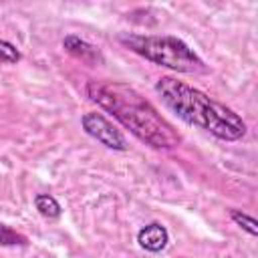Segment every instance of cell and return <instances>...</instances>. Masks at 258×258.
I'll list each match as a JSON object with an SVG mask.
<instances>
[{"instance_id": "obj_2", "label": "cell", "mask_w": 258, "mask_h": 258, "mask_svg": "<svg viewBox=\"0 0 258 258\" xmlns=\"http://www.w3.org/2000/svg\"><path fill=\"white\" fill-rule=\"evenodd\" d=\"M155 91L181 121L200 127L224 141H236L246 135L244 119L230 107L210 99L200 89H194L173 77H161L155 83Z\"/></svg>"}, {"instance_id": "obj_8", "label": "cell", "mask_w": 258, "mask_h": 258, "mask_svg": "<svg viewBox=\"0 0 258 258\" xmlns=\"http://www.w3.org/2000/svg\"><path fill=\"white\" fill-rule=\"evenodd\" d=\"M230 218H232L242 230H246L250 236H258V224H256V220H254L252 216H248V214H244V212H240V210H232V212H230Z\"/></svg>"}, {"instance_id": "obj_4", "label": "cell", "mask_w": 258, "mask_h": 258, "mask_svg": "<svg viewBox=\"0 0 258 258\" xmlns=\"http://www.w3.org/2000/svg\"><path fill=\"white\" fill-rule=\"evenodd\" d=\"M81 125L87 131V135H91L93 139H97L105 147L115 149V151H125L127 149L125 135L109 119H105L101 113H85L81 117Z\"/></svg>"}, {"instance_id": "obj_1", "label": "cell", "mask_w": 258, "mask_h": 258, "mask_svg": "<svg viewBox=\"0 0 258 258\" xmlns=\"http://www.w3.org/2000/svg\"><path fill=\"white\" fill-rule=\"evenodd\" d=\"M85 91L93 103L109 111L143 143L155 149H169L177 143L173 127L133 87L119 81H89Z\"/></svg>"}, {"instance_id": "obj_6", "label": "cell", "mask_w": 258, "mask_h": 258, "mask_svg": "<svg viewBox=\"0 0 258 258\" xmlns=\"http://www.w3.org/2000/svg\"><path fill=\"white\" fill-rule=\"evenodd\" d=\"M62 46H64L67 52H71L73 56H77V58H81V60H85L89 64H95V62H101L103 60L101 52L93 44H89L87 40H83L77 34H67L62 38Z\"/></svg>"}, {"instance_id": "obj_3", "label": "cell", "mask_w": 258, "mask_h": 258, "mask_svg": "<svg viewBox=\"0 0 258 258\" xmlns=\"http://www.w3.org/2000/svg\"><path fill=\"white\" fill-rule=\"evenodd\" d=\"M119 42L135 54L177 73L206 71L204 60L181 38L169 34H119Z\"/></svg>"}, {"instance_id": "obj_10", "label": "cell", "mask_w": 258, "mask_h": 258, "mask_svg": "<svg viewBox=\"0 0 258 258\" xmlns=\"http://www.w3.org/2000/svg\"><path fill=\"white\" fill-rule=\"evenodd\" d=\"M0 244L2 246H16V244H26V238L8 228L6 224H0Z\"/></svg>"}, {"instance_id": "obj_7", "label": "cell", "mask_w": 258, "mask_h": 258, "mask_svg": "<svg viewBox=\"0 0 258 258\" xmlns=\"http://www.w3.org/2000/svg\"><path fill=\"white\" fill-rule=\"evenodd\" d=\"M34 208L38 210L40 216L50 218V220L60 216V204H58L52 196H48V194H38V196L34 198Z\"/></svg>"}, {"instance_id": "obj_5", "label": "cell", "mask_w": 258, "mask_h": 258, "mask_svg": "<svg viewBox=\"0 0 258 258\" xmlns=\"http://www.w3.org/2000/svg\"><path fill=\"white\" fill-rule=\"evenodd\" d=\"M137 242L147 252H161L169 242V234L165 226H161L159 222H151L137 232Z\"/></svg>"}, {"instance_id": "obj_9", "label": "cell", "mask_w": 258, "mask_h": 258, "mask_svg": "<svg viewBox=\"0 0 258 258\" xmlns=\"http://www.w3.org/2000/svg\"><path fill=\"white\" fill-rule=\"evenodd\" d=\"M22 58V54H20V50L12 44V42H8V40H4V38H0V62H8V64H16L18 60Z\"/></svg>"}]
</instances>
